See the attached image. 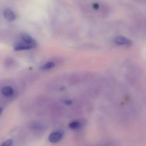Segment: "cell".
Masks as SVG:
<instances>
[{
  "mask_svg": "<svg viewBox=\"0 0 146 146\" xmlns=\"http://www.w3.org/2000/svg\"><path fill=\"white\" fill-rule=\"evenodd\" d=\"M21 40L24 42L30 45L33 49L36 48L37 44L35 40L31 36L26 33H22L21 36Z\"/></svg>",
  "mask_w": 146,
  "mask_h": 146,
  "instance_id": "obj_1",
  "label": "cell"
},
{
  "mask_svg": "<svg viewBox=\"0 0 146 146\" xmlns=\"http://www.w3.org/2000/svg\"><path fill=\"white\" fill-rule=\"evenodd\" d=\"M63 134L60 131H56L51 133L49 137V140L51 143H55L61 139Z\"/></svg>",
  "mask_w": 146,
  "mask_h": 146,
  "instance_id": "obj_3",
  "label": "cell"
},
{
  "mask_svg": "<svg viewBox=\"0 0 146 146\" xmlns=\"http://www.w3.org/2000/svg\"><path fill=\"white\" fill-rule=\"evenodd\" d=\"M55 63L53 62H47L46 64L44 65L41 67L40 69L43 70H47L51 69L55 66Z\"/></svg>",
  "mask_w": 146,
  "mask_h": 146,
  "instance_id": "obj_8",
  "label": "cell"
},
{
  "mask_svg": "<svg viewBox=\"0 0 146 146\" xmlns=\"http://www.w3.org/2000/svg\"><path fill=\"white\" fill-rule=\"evenodd\" d=\"M12 144L13 140L12 139H8L3 142L1 145V146H12Z\"/></svg>",
  "mask_w": 146,
  "mask_h": 146,
  "instance_id": "obj_9",
  "label": "cell"
},
{
  "mask_svg": "<svg viewBox=\"0 0 146 146\" xmlns=\"http://www.w3.org/2000/svg\"><path fill=\"white\" fill-rule=\"evenodd\" d=\"M1 93L3 95L5 96H10L13 92V90L10 87H5L2 88Z\"/></svg>",
  "mask_w": 146,
  "mask_h": 146,
  "instance_id": "obj_6",
  "label": "cell"
},
{
  "mask_svg": "<svg viewBox=\"0 0 146 146\" xmlns=\"http://www.w3.org/2000/svg\"><path fill=\"white\" fill-rule=\"evenodd\" d=\"M33 49L30 45L27 44L24 42H22L17 43L14 47V50L16 51L19 50H27Z\"/></svg>",
  "mask_w": 146,
  "mask_h": 146,
  "instance_id": "obj_5",
  "label": "cell"
},
{
  "mask_svg": "<svg viewBox=\"0 0 146 146\" xmlns=\"http://www.w3.org/2000/svg\"><path fill=\"white\" fill-rule=\"evenodd\" d=\"M4 18L9 21H13L15 20L16 15L9 8H6L3 12Z\"/></svg>",
  "mask_w": 146,
  "mask_h": 146,
  "instance_id": "obj_4",
  "label": "cell"
},
{
  "mask_svg": "<svg viewBox=\"0 0 146 146\" xmlns=\"http://www.w3.org/2000/svg\"><path fill=\"white\" fill-rule=\"evenodd\" d=\"M81 126V124L79 122L77 121L72 122L69 124V128L73 129V130L80 128Z\"/></svg>",
  "mask_w": 146,
  "mask_h": 146,
  "instance_id": "obj_7",
  "label": "cell"
},
{
  "mask_svg": "<svg viewBox=\"0 0 146 146\" xmlns=\"http://www.w3.org/2000/svg\"><path fill=\"white\" fill-rule=\"evenodd\" d=\"M63 102L65 104L68 105L71 104H72V100L69 99L65 100H63Z\"/></svg>",
  "mask_w": 146,
  "mask_h": 146,
  "instance_id": "obj_10",
  "label": "cell"
},
{
  "mask_svg": "<svg viewBox=\"0 0 146 146\" xmlns=\"http://www.w3.org/2000/svg\"><path fill=\"white\" fill-rule=\"evenodd\" d=\"M116 43L119 45L123 46H130L132 44V41L123 36H118L115 38Z\"/></svg>",
  "mask_w": 146,
  "mask_h": 146,
  "instance_id": "obj_2",
  "label": "cell"
}]
</instances>
